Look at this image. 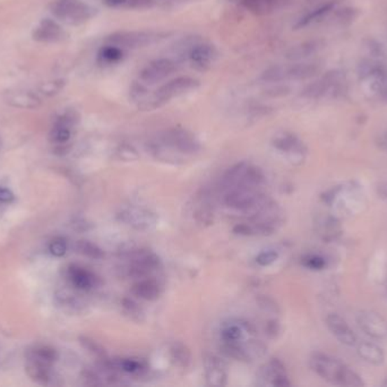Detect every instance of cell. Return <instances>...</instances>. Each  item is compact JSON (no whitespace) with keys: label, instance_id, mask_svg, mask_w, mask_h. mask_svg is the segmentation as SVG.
Listing matches in <instances>:
<instances>
[{"label":"cell","instance_id":"obj_21","mask_svg":"<svg viewBox=\"0 0 387 387\" xmlns=\"http://www.w3.org/2000/svg\"><path fill=\"white\" fill-rule=\"evenodd\" d=\"M67 277L71 285L80 291H90L99 285L98 276L80 266H69Z\"/></svg>","mask_w":387,"mask_h":387},{"label":"cell","instance_id":"obj_32","mask_svg":"<svg viewBox=\"0 0 387 387\" xmlns=\"http://www.w3.org/2000/svg\"><path fill=\"white\" fill-rule=\"evenodd\" d=\"M104 3L109 8L127 9V11L150 9L155 5L154 0H104Z\"/></svg>","mask_w":387,"mask_h":387},{"label":"cell","instance_id":"obj_44","mask_svg":"<svg viewBox=\"0 0 387 387\" xmlns=\"http://www.w3.org/2000/svg\"><path fill=\"white\" fill-rule=\"evenodd\" d=\"M376 194L381 198V200L387 201V181L381 182L376 186Z\"/></svg>","mask_w":387,"mask_h":387},{"label":"cell","instance_id":"obj_34","mask_svg":"<svg viewBox=\"0 0 387 387\" xmlns=\"http://www.w3.org/2000/svg\"><path fill=\"white\" fill-rule=\"evenodd\" d=\"M125 50L117 46L106 43L99 51V62L104 65H115L124 60Z\"/></svg>","mask_w":387,"mask_h":387},{"label":"cell","instance_id":"obj_40","mask_svg":"<svg viewBox=\"0 0 387 387\" xmlns=\"http://www.w3.org/2000/svg\"><path fill=\"white\" fill-rule=\"evenodd\" d=\"M67 249H69L67 242H66L65 238H53L52 241L50 242V245H49V251L55 257L65 256Z\"/></svg>","mask_w":387,"mask_h":387},{"label":"cell","instance_id":"obj_25","mask_svg":"<svg viewBox=\"0 0 387 387\" xmlns=\"http://www.w3.org/2000/svg\"><path fill=\"white\" fill-rule=\"evenodd\" d=\"M357 353L359 357L372 366H381L385 362V352L379 344L370 341H363L358 342Z\"/></svg>","mask_w":387,"mask_h":387},{"label":"cell","instance_id":"obj_1","mask_svg":"<svg viewBox=\"0 0 387 387\" xmlns=\"http://www.w3.org/2000/svg\"><path fill=\"white\" fill-rule=\"evenodd\" d=\"M202 144L192 132L185 128H169L161 132L151 143L150 150L161 161H183L185 156L196 155L201 151Z\"/></svg>","mask_w":387,"mask_h":387},{"label":"cell","instance_id":"obj_20","mask_svg":"<svg viewBox=\"0 0 387 387\" xmlns=\"http://www.w3.org/2000/svg\"><path fill=\"white\" fill-rule=\"evenodd\" d=\"M316 232L323 241H337L343 233L340 217L335 214L321 215L316 219Z\"/></svg>","mask_w":387,"mask_h":387},{"label":"cell","instance_id":"obj_26","mask_svg":"<svg viewBox=\"0 0 387 387\" xmlns=\"http://www.w3.org/2000/svg\"><path fill=\"white\" fill-rule=\"evenodd\" d=\"M323 47H324V43L321 40L302 42L295 47L290 48L286 54V58L290 62H302V60L317 54Z\"/></svg>","mask_w":387,"mask_h":387},{"label":"cell","instance_id":"obj_7","mask_svg":"<svg viewBox=\"0 0 387 387\" xmlns=\"http://www.w3.org/2000/svg\"><path fill=\"white\" fill-rule=\"evenodd\" d=\"M272 146L279 154L286 157L290 164L300 166L307 157L304 143L291 132H279L272 139Z\"/></svg>","mask_w":387,"mask_h":387},{"label":"cell","instance_id":"obj_35","mask_svg":"<svg viewBox=\"0 0 387 387\" xmlns=\"http://www.w3.org/2000/svg\"><path fill=\"white\" fill-rule=\"evenodd\" d=\"M302 265L309 271H324L328 266V260L319 253H308L302 258Z\"/></svg>","mask_w":387,"mask_h":387},{"label":"cell","instance_id":"obj_14","mask_svg":"<svg viewBox=\"0 0 387 387\" xmlns=\"http://www.w3.org/2000/svg\"><path fill=\"white\" fill-rule=\"evenodd\" d=\"M357 324L367 337L375 341L387 340V322L372 310H363L357 315Z\"/></svg>","mask_w":387,"mask_h":387},{"label":"cell","instance_id":"obj_30","mask_svg":"<svg viewBox=\"0 0 387 387\" xmlns=\"http://www.w3.org/2000/svg\"><path fill=\"white\" fill-rule=\"evenodd\" d=\"M169 353L171 358L172 362L181 369H187L192 365V353L186 344L181 341L172 343L169 348Z\"/></svg>","mask_w":387,"mask_h":387},{"label":"cell","instance_id":"obj_11","mask_svg":"<svg viewBox=\"0 0 387 387\" xmlns=\"http://www.w3.org/2000/svg\"><path fill=\"white\" fill-rule=\"evenodd\" d=\"M161 266L159 257L150 251H136L130 256L126 271L128 276L133 278H144L153 271H157Z\"/></svg>","mask_w":387,"mask_h":387},{"label":"cell","instance_id":"obj_37","mask_svg":"<svg viewBox=\"0 0 387 387\" xmlns=\"http://www.w3.org/2000/svg\"><path fill=\"white\" fill-rule=\"evenodd\" d=\"M122 308L124 309L125 313L130 317V319H133L137 322H143L144 311L135 301L132 299H124L122 301Z\"/></svg>","mask_w":387,"mask_h":387},{"label":"cell","instance_id":"obj_42","mask_svg":"<svg viewBox=\"0 0 387 387\" xmlns=\"http://www.w3.org/2000/svg\"><path fill=\"white\" fill-rule=\"evenodd\" d=\"M14 200L12 191L0 186V203H10Z\"/></svg>","mask_w":387,"mask_h":387},{"label":"cell","instance_id":"obj_36","mask_svg":"<svg viewBox=\"0 0 387 387\" xmlns=\"http://www.w3.org/2000/svg\"><path fill=\"white\" fill-rule=\"evenodd\" d=\"M76 249L78 252L82 253L83 256L87 257L90 259L101 260L104 258V252L101 247L92 242L85 241V240L77 242Z\"/></svg>","mask_w":387,"mask_h":387},{"label":"cell","instance_id":"obj_6","mask_svg":"<svg viewBox=\"0 0 387 387\" xmlns=\"http://www.w3.org/2000/svg\"><path fill=\"white\" fill-rule=\"evenodd\" d=\"M51 13L64 23L80 25L94 15V9L82 0H55Z\"/></svg>","mask_w":387,"mask_h":387},{"label":"cell","instance_id":"obj_19","mask_svg":"<svg viewBox=\"0 0 387 387\" xmlns=\"http://www.w3.org/2000/svg\"><path fill=\"white\" fill-rule=\"evenodd\" d=\"M77 117L74 111H67L60 115L53 123L50 131V140L55 144H66L71 141L74 135L75 126H76Z\"/></svg>","mask_w":387,"mask_h":387},{"label":"cell","instance_id":"obj_15","mask_svg":"<svg viewBox=\"0 0 387 387\" xmlns=\"http://www.w3.org/2000/svg\"><path fill=\"white\" fill-rule=\"evenodd\" d=\"M219 58V51L211 43H196L187 53V60L197 71H206L216 64Z\"/></svg>","mask_w":387,"mask_h":387},{"label":"cell","instance_id":"obj_8","mask_svg":"<svg viewBox=\"0 0 387 387\" xmlns=\"http://www.w3.org/2000/svg\"><path fill=\"white\" fill-rule=\"evenodd\" d=\"M164 36V33L154 31H118L108 36L106 42L126 50L148 47L162 40Z\"/></svg>","mask_w":387,"mask_h":387},{"label":"cell","instance_id":"obj_29","mask_svg":"<svg viewBox=\"0 0 387 387\" xmlns=\"http://www.w3.org/2000/svg\"><path fill=\"white\" fill-rule=\"evenodd\" d=\"M335 5H337L335 1H328V3L324 4L322 6L313 9L311 12L302 16V18L297 22L295 27H296V29H304V27H309L311 24L322 21L323 18L328 16V14L335 8Z\"/></svg>","mask_w":387,"mask_h":387},{"label":"cell","instance_id":"obj_39","mask_svg":"<svg viewBox=\"0 0 387 387\" xmlns=\"http://www.w3.org/2000/svg\"><path fill=\"white\" fill-rule=\"evenodd\" d=\"M278 259L279 253L278 251L275 250L262 251L256 257V262L260 267H267V266L273 265Z\"/></svg>","mask_w":387,"mask_h":387},{"label":"cell","instance_id":"obj_4","mask_svg":"<svg viewBox=\"0 0 387 387\" xmlns=\"http://www.w3.org/2000/svg\"><path fill=\"white\" fill-rule=\"evenodd\" d=\"M323 200L333 208L335 215H353L364 205V196L356 183L339 185L328 191Z\"/></svg>","mask_w":387,"mask_h":387},{"label":"cell","instance_id":"obj_28","mask_svg":"<svg viewBox=\"0 0 387 387\" xmlns=\"http://www.w3.org/2000/svg\"><path fill=\"white\" fill-rule=\"evenodd\" d=\"M6 100L8 104L18 108H36L41 104V100L36 93L20 90L15 93H7Z\"/></svg>","mask_w":387,"mask_h":387},{"label":"cell","instance_id":"obj_10","mask_svg":"<svg viewBox=\"0 0 387 387\" xmlns=\"http://www.w3.org/2000/svg\"><path fill=\"white\" fill-rule=\"evenodd\" d=\"M176 71H177V65L174 60L169 58L154 60L139 72V82L146 87L161 83L169 76H171Z\"/></svg>","mask_w":387,"mask_h":387},{"label":"cell","instance_id":"obj_22","mask_svg":"<svg viewBox=\"0 0 387 387\" xmlns=\"http://www.w3.org/2000/svg\"><path fill=\"white\" fill-rule=\"evenodd\" d=\"M64 36H65V33L62 27L51 18L42 20L33 32V39L38 42H45V43L60 41Z\"/></svg>","mask_w":387,"mask_h":387},{"label":"cell","instance_id":"obj_24","mask_svg":"<svg viewBox=\"0 0 387 387\" xmlns=\"http://www.w3.org/2000/svg\"><path fill=\"white\" fill-rule=\"evenodd\" d=\"M237 3L254 15L266 16L281 8L286 0H237Z\"/></svg>","mask_w":387,"mask_h":387},{"label":"cell","instance_id":"obj_18","mask_svg":"<svg viewBox=\"0 0 387 387\" xmlns=\"http://www.w3.org/2000/svg\"><path fill=\"white\" fill-rule=\"evenodd\" d=\"M205 381L209 386H225L228 384V368L221 358L214 355L204 357Z\"/></svg>","mask_w":387,"mask_h":387},{"label":"cell","instance_id":"obj_41","mask_svg":"<svg viewBox=\"0 0 387 387\" xmlns=\"http://www.w3.org/2000/svg\"><path fill=\"white\" fill-rule=\"evenodd\" d=\"M337 16L343 23H344V22H351L353 21L356 16H357V11L353 8L341 9L340 12L337 13Z\"/></svg>","mask_w":387,"mask_h":387},{"label":"cell","instance_id":"obj_16","mask_svg":"<svg viewBox=\"0 0 387 387\" xmlns=\"http://www.w3.org/2000/svg\"><path fill=\"white\" fill-rule=\"evenodd\" d=\"M326 327L331 332L332 335L337 339L341 344L348 348H355L357 346V335L346 322V319L341 317L339 313H328L325 319Z\"/></svg>","mask_w":387,"mask_h":387},{"label":"cell","instance_id":"obj_43","mask_svg":"<svg viewBox=\"0 0 387 387\" xmlns=\"http://www.w3.org/2000/svg\"><path fill=\"white\" fill-rule=\"evenodd\" d=\"M266 331H267V334H269V337H272V339H275V337H278L279 334H280L281 327H280V324H279L278 322L272 320V322L267 324Z\"/></svg>","mask_w":387,"mask_h":387},{"label":"cell","instance_id":"obj_2","mask_svg":"<svg viewBox=\"0 0 387 387\" xmlns=\"http://www.w3.org/2000/svg\"><path fill=\"white\" fill-rule=\"evenodd\" d=\"M311 370L323 381L337 386L360 387L365 383L357 372L333 355L316 352L309 359Z\"/></svg>","mask_w":387,"mask_h":387},{"label":"cell","instance_id":"obj_38","mask_svg":"<svg viewBox=\"0 0 387 387\" xmlns=\"http://www.w3.org/2000/svg\"><path fill=\"white\" fill-rule=\"evenodd\" d=\"M80 343L83 344L84 348H87V350H89L91 353H93L95 357H98L99 359H100V361L106 359L104 348H102L100 344H98V343L94 342V341L90 340L87 337H82V339H80Z\"/></svg>","mask_w":387,"mask_h":387},{"label":"cell","instance_id":"obj_9","mask_svg":"<svg viewBox=\"0 0 387 387\" xmlns=\"http://www.w3.org/2000/svg\"><path fill=\"white\" fill-rule=\"evenodd\" d=\"M119 222L137 231H151L157 226V217L151 210L137 205L122 209L117 215Z\"/></svg>","mask_w":387,"mask_h":387},{"label":"cell","instance_id":"obj_12","mask_svg":"<svg viewBox=\"0 0 387 387\" xmlns=\"http://www.w3.org/2000/svg\"><path fill=\"white\" fill-rule=\"evenodd\" d=\"M342 82L343 74L341 72H330L323 78L307 86L302 91V95L308 99L323 98L328 95H335V93H339V88Z\"/></svg>","mask_w":387,"mask_h":387},{"label":"cell","instance_id":"obj_27","mask_svg":"<svg viewBox=\"0 0 387 387\" xmlns=\"http://www.w3.org/2000/svg\"><path fill=\"white\" fill-rule=\"evenodd\" d=\"M27 375L30 376L32 381H36L38 384L48 385L52 379V367L47 366V365L40 364L38 361L27 359V365H25Z\"/></svg>","mask_w":387,"mask_h":387},{"label":"cell","instance_id":"obj_17","mask_svg":"<svg viewBox=\"0 0 387 387\" xmlns=\"http://www.w3.org/2000/svg\"><path fill=\"white\" fill-rule=\"evenodd\" d=\"M260 385L269 386H290L289 376L283 362L279 359H271L267 364L264 365L258 372Z\"/></svg>","mask_w":387,"mask_h":387},{"label":"cell","instance_id":"obj_23","mask_svg":"<svg viewBox=\"0 0 387 387\" xmlns=\"http://www.w3.org/2000/svg\"><path fill=\"white\" fill-rule=\"evenodd\" d=\"M132 293L142 300L155 301L162 293V287L155 278L144 277L139 278L136 283L132 286Z\"/></svg>","mask_w":387,"mask_h":387},{"label":"cell","instance_id":"obj_5","mask_svg":"<svg viewBox=\"0 0 387 387\" xmlns=\"http://www.w3.org/2000/svg\"><path fill=\"white\" fill-rule=\"evenodd\" d=\"M321 71L315 63L293 62L290 65H274L260 74V81L267 83H280L283 81H302L314 78Z\"/></svg>","mask_w":387,"mask_h":387},{"label":"cell","instance_id":"obj_45","mask_svg":"<svg viewBox=\"0 0 387 387\" xmlns=\"http://www.w3.org/2000/svg\"><path fill=\"white\" fill-rule=\"evenodd\" d=\"M381 385H383V386L387 387V379H385L384 383H383V384H381Z\"/></svg>","mask_w":387,"mask_h":387},{"label":"cell","instance_id":"obj_33","mask_svg":"<svg viewBox=\"0 0 387 387\" xmlns=\"http://www.w3.org/2000/svg\"><path fill=\"white\" fill-rule=\"evenodd\" d=\"M210 200L205 194L198 198L195 205L194 217L196 222L201 225H211L213 223V209L211 207Z\"/></svg>","mask_w":387,"mask_h":387},{"label":"cell","instance_id":"obj_31","mask_svg":"<svg viewBox=\"0 0 387 387\" xmlns=\"http://www.w3.org/2000/svg\"><path fill=\"white\" fill-rule=\"evenodd\" d=\"M27 359H31V360L38 361L40 364L52 367L53 364L58 360V352L51 346H36V348L27 351Z\"/></svg>","mask_w":387,"mask_h":387},{"label":"cell","instance_id":"obj_3","mask_svg":"<svg viewBox=\"0 0 387 387\" xmlns=\"http://www.w3.org/2000/svg\"><path fill=\"white\" fill-rule=\"evenodd\" d=\"M201 83L196 79L190 76H178L168 81L162 86H160L151 97L143 104L144 109H157L171 102L174 99L179 98L181 95L195 91Z\"/></svg>","mask_w":387,"mask_h":387},{"label":"cell","instance_id":"obj_13","mask_svg":"<svg viewBox=\"0 0 387 387\" xmlns=\"http://www.w3.org/2000/svg\"><path fill=\"white\" fill-rule=\"evenodd\" d=\"M220 337L222 343L239 344L256 337V330L251 322L243 319H231L222 324Z\"/></svg>","mask_w":387,"mask_h":387}]
</instances>
